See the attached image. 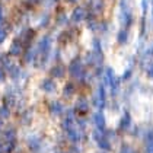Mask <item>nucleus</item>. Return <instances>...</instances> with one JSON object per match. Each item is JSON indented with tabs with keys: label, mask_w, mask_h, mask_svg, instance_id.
Masks as SVG:
<instances>
[{
	"label": "nucleus",
	"mask_w": 153,
	"mask_h": 153,
	"mask_svg": "<svg viewBox=\"0 0 153 153\" xmlns=\"http://www.w3.org/2000/svg\"><path fill=\"white\" fill-rule=\"evenodd\" d=\"M94 121H95V126L98 127V130H102L105 128V118H104V114L102 112H96L94 115Z\"/></svg>",
	"instance_id": "obj_1"
},
{
	"label": "nucleus",
	"mask_w": 153,
	"mask_h": 153,
	"mask_svg": "<svg viewBox=\"0 0 153 153\" xmlns=\"http://www.w3.org/2000/svg\"><path fill=\"white\" fill-rule=\"evenodd\" d=\"M146 152L153 153V130L150 133H147V137H146Z\"/></svg>",
	"instance_id": "obj_2"
},
{
	"label": "nucleus",
	"mask_w": 153,
	"mask_h": 153,
	"mask_svg": "<svg viewBox=\"0 0 153 153\" xmlns=\"http://www.w3.org/2000/svg\"><path fill=\"white\" fill-rule=\"evenodd\" d=\"M130 127V115L128 114H126V117L123 118V121H121V128H128Z\"/></svg>",
	"instance_id": "obj_3"
},
{
	"label": "nucleus",
	"mask_w": 153,
	"mask_h": 153,
	"mask_svg": "<svg viewBox=\"0 0 153 153\" xmlns=\"http://www.w3.org/2000/svg\"><path fill=\"white\" fill-rule=\"evenodd\" d=\"M120 153H134V150L130 147L128 144H124V146L121 147V152H120Z\"/></svg>",
	"instance_id": "obj_4"
}]
</instances>
